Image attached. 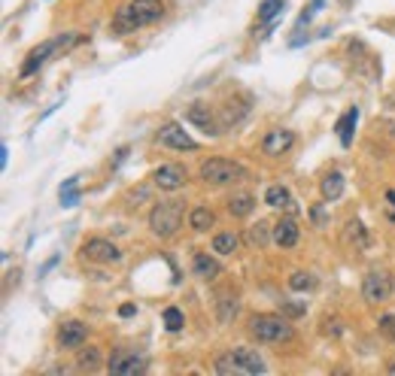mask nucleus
<instances>
[{
	"label": "nucleus",
	"mask_w": 395,
	"mask_h": 376,
	"mask_svg": "<svg viewBox=\"0 0 395 376\" xmlns=\"http://www.w3.org/2000/svg\"><path fill=\"white\" fill-rule=\"evenodd\" d=\"M186 122H191V124H198L204 134H210V136H216V119H213V112L207 109V107H201V104H195V107H189L186 109Z\"/></svg>",
	"instance_id": "15"
},
{
	"label": "nucleus",
	"mask_w": 395,
	"mask_h": 376,
	"mask_svg": "<svg viewBox=\"0 0 395 376\" xmlns=\"http://www.w3.org/2000/svg\"><path fill=\"white\" fill-rule=\"evenodd\" d=\"M380 334L395 343V313H386V316H380Z\"/></svg>",
	"instance_id": "30"
},
{
	"label": "nucleus",
	"mask_w": 395,
	"mask_h": 376,
	"mask_svg": "<svg viewBox=\"0 0 395 376\" xmlns=\"http://www.w3.org/2000/svg\"><path fill=\"white\" fill-rule=\"evenodd\" d=\"M107 370L112 376H140L146 370V361L137 355V352H112L107 361Z\"/></svg>",
	"instance_id": "9"
},
{
	"label": "nucleus",
	"mask_w": 395,
	"mask_h": 376,
	"mask_svg": "<svg viewBox=\"0 0 395 376\" xmlns=\"http://www.w3.org/2000/svg\"><path fill=\"white\" fill-rule=\"evenodd\" d=\"M322 198L325 200H337L344 195V173H337V170H332V173H325V179H322Z\"/></svg>",
	"instance_id": "21"
},
{
	"label": "nucleus",
	"mask_w": 395,
	"mask_h": 376,
	"mask_svg": "<svg viewBox=\"0 0 395 376\" xmlns=\"http://www.w3.org/2000/svg\"><path fill=\"white\" fill-rule=\"evenodd\" d=\"M83 255L88 261H98V264H116V261H122L119 246H112L110 240H88L83 246Z\"/></svg>",
	"instance_id": "11"
},
{
	"label": "nucleus",
	"mask_w": 395,
	"mask_h": 376,
	"mask_svg": "<svg viewBox=\"0 0 395 376\" xmlns=\"http://www.w3.org/2000/svg\"><path fill=\"white\" fill-rule=\"evenodd\" d=\"M186 203L179 200H162L155 203V210L149 213V227L155 237H162V240H171V237L179 231V225H183V215H186Z\"/></svg>",
	"instance_id": "3"
},
{
	"label": "nucleus",
	"mask_w": 395,
	"mask_h": 376,
	"mask_svg": "<svg viewBox=\"0 0 395 376\" xmlns=\"http://www.w3.org/2000/svg\"><path fill=\"white\" fill-rule=\"evenodd\" d=\"M164 325H167V331H179V328H183V313H179L177 306H167V310H164Z\"/></svg>",
	"instance_id": "29"
},
{
	"label": "nucleus",
	"mask_w": 395,
	"mask_h": 376,
	"mask_svg": "<svg viewBox=\"0 0 395 376\" xmlns=\"http://www.w3.org/2000/svg\"><path fill=\"white\" fill-rule=\"evenodd\" d=\"M246 176V170L234 161H225V158H207L201 164V182L207 186H231V182H241Z\"/></svg>",
	"instance_id": "6"
},
{
	"label": "nucleus",
	"mask_w": 395,
	"mask_h": 376,
	"mask_svg": "<svg viewBox=\"0 0 395 376\" xmlns=\"http://www.w3.org/2000/svg\"><path fill=\"white\" fill-rule=\"evenodd\" d=\"M237 234L234 231H225V234H216L213 237V252L216 255H234V249H237Z\"/></svg>",
	"instance_id": "23"
},
{
	"label": "nucleus",
	"mask_w": 395,
	"mask_h": 376,
	"mask_svg": "<svg viewBox=\"0 0 395 376\" xmlns=\"http://www.w3.org/2000/svg\"><path fill=\"white\" fill-rule=\"evenodd\" d=\"M164 18V4L162 0H131L116 13L112 18V31L116 33H131L137 28H146V25H155V21Z\"/></svg>",
	"instance_id": "1"
},
{
	"label": "nucleus",
	"mask_w": 395,
	"mask_h": 376,
	"mask_svg": "<svg viewBox=\"0 0 395 376\" xmlns=\"http://www.w3.org/2000/svg\"><path fill=\"white\" fill-rule=\"evenodd\" d=\"M265 203H268V207H274V210H289V213H298V207L292 203L289 188H283V186H268V191H265Z\"/></svg>",
	"instance_id": "16"
},
{
	"label": "nucleus",
	"mask_w": 395,
	"mask_h": 376,
	"mask_svg": "<svg viewBox=\"0 0 395 376\" xmlns=\"http://www.w3.org/2000/svg\"><path fill=\"white\" fill-rule=\"evenodd\" d=\"M289 289H292V291H310V289H316V279H313V273H304V270L292 273V279H289Z\"/></svg>",
	"instance_id": "26"
},
{
	"label": "nucleus",
	"mask_w": 395,
	"mask_h": 376,
	"mask_svg": "<svg viewBox=\"0 0 395 376\" xmlns=\"http://www.w3.org/2000/svg\"><path fill=\"white\" fill-rule=\"evenodd\" d=\"M85 337H88V325L76 322V318H73V322H64V325L58 328V346H64V349L83 346Z\"/></svg>",
	"instance_id": "13"
},
{
	"label": "nucleus",
	"mask_w": 395,
	"mask_h": 376,
	"mask_svg": "<svg viewBox=\"0 0 395 376\" xmlns=\"http://www.w3.org/2000/svg\"><path fill=\"white\" fill-rule=\"evenodd\" d=\"M79 367H83V370H98L100 367V349L88 346V349L79 352Z\"/></svg>",
	"instance_id": "27"
},
{
	"label": "nucleus",
	"mask_w": 395,
	"mask_h": 376,
	"mask_svg": "<svg viewBox=\"0 0 395 376\" xmlns=\"http://www.w3.org/2000/svg\"><path fill=\"white\" fill-rule=\"evenodd\" d=\"M216 373H265V358L253 349H231L213 364Z\"/></svg>",
	"instance_id": "5"
},
{
	"label": "nucleus",
	"mask_w": 395,
	"mask_h": 376,
	"mask_svg": "<svg viewBox=\"0 0 395 376\" xmlns=\"http://www.w3.org/2000/svg\"><path fill=\"white\" fill-rule=\"evenodd\" d=\"M195 273H198L201 279H216L219 273H222V267H219L216 258H210L207 252H198L195 255Z\"/></svg>",
	"instance_id": "20"
},
{
	"label": "nucleus",
	"mask_w": 395,
	"mask_h": 376,
	"mask_svg": "<svg viewBox=\"0 0 395 376\" xmlns=\"http://www.w3.org/2000/svg\"><path fill=\"white\" fill-rule=\"evenodd\" d=\"M219 316H222V322H231V318L237 316V298H219Z\"/></svg>",
	"instance_id": "28"
},
{
	"label": "nucleus",
	"mask_w": 395,
	"mask_h": 376,
	"mask_svg": "<svg viewBox=\"0 0 395 376\" xmlns=\"http://www.w3.org/2000/svg\"><path fill=\"white\" fill-rule=\"evenodd\" d=\"M392 294V279H389V273H383V270H374V273H368L365 282H362V298L365 304H383Z\"/></svg>",
	"instance_id": "7"
},
{
	"label": "nucleus",
	"mask_w": 395,
	"mask_h": 376,
	"mask_svg": "<svg viewBox=\"0 0 395 376\" xmlns=\"http://www.w3.org/2000/svg\"><path fill=\"white\" fill-rule=\"evenodd\" d=\"M292 146H295V134L286 131V128H274V131L265 134L262 152H265V155H283V152L292 149Z\"/></svg>",
	"instance_id": "12"
},
{
	"label": "nucleus",
	"mask_w": 395,
	"mask_h": 376,
	"mask_svg": "<svg viewBox=\"0 0 395 376\" xmlns=\"http://www.w3.org/2000/svg\"><path fill=\"white\" fill-rule=\"evenodd\" d=\"M253 207H256V200H253L250 191H234V195L228 198V213L234 215V219H246V215L253 213Z\"/></svg>",
	"instance_id": "18"
},
{
	"label": "nucleus",
	"mask_w": 395,
	"mask_h": 376,
	"mask_svg": "<svg viewBox=\"0 0 395 376\" xmlns=\"http://www.w3.org/2000/svg\"><path fill=\"white\" fill-rule=\"evenodd\" d=\"M386 200H389V203H395V191H386Z\"/></svg>",
	"instance_id": "33"
},
{
	"label": "nucleus",
	"mask_w": 395,
	"mask_h": 376,
	"mask_svg": "<svg viewBox=\"0 0 395 376\" xmlns=\"http://www.w3.org/2000/svg\"><path fill=\"white\" fill-rule=\"evenodd\" d=\"M356 124H359V109H356V107H349V109L344 112V119L337 122V136H341V146H344V149H349V146H353Z\"/></svg>",
	"instance_id": "17"
},
{
	"label": "nucleus",
	"mask_w": 395,
	"mask_h": 376,
	"mask_svg": "<svg viewBox=\"0 0 395 376\" xmlns=\"http://www.w3.org/2000/svg\"><path fill=\"white\" fill-rule=\"evenodd\" d=\"M186 182H189V173H186V167H179V164H162V167H155V173H152V186L162 191H177V188H183Z\"/></svg>",
	"instance_id": "10"
},
{
	"label": "nucleus",
	"mask_w": 395,
	"mask_h": 376,
	"mask_svg": "<svg viewBox=\"0 0 395 376\" xmlns=\"http://www.w3.org/2000/svg\"><path fill=\"white\" fill-rule=\"evenodd\" d=\"M158 140H162L164 146H171V149H179V152H195L198 149V140H191L179 122L162 124V128H158Z\"/></svg>",
	"instance_id": "8"
},
{
	"label": "nucleus",
	"mask_w": 395,
	"mask_h": 376,
	"mask_svg": "<svg viewBox=\"0 0 395 376\" xmlns=\"http://www.w3.org/2000/svg\"><path fill=\"white\" fill-rule=\"evenodd\" d=\"M389 373H392V376H395V364H392V367H389Z\"/></svg>",
	"instance_id": "34"
},
{
	"label": "nucleus",
	"mask_w": 395,
	"mask_h": 376,
	"mask_svg": "<svg viewBox=\"0 0 395 376\" xmlns=\"http://www.w3.org/2000/svg\"><path fill=\"white\" fill-rule=\"evenodd\" d=\"M301 240V231H298V222L292 215H283L277 225H274V243L283 246V249H292Z\"/></svg>",
	"instance_id": "14"
},
{
	"label": "nucleus",
	"mask_w": 395,
	"mask_h": 376,
	"mask_svg": "<svg viewBox=\"0 0 395 376\" xmlns=\"http://www.w3.org/2000/svg\"><path fill=\"white\" fill-rule=\"evenodd\" d=\"M270 240H274V231L268 227V222H258V225H253L250 231H246V243H250L253 249H262Z\"/></svg>",
	"instance_id": "22"
},
{
	"label": "nucleus",
	"mask_w": 395,
	"mask_h": 376,
	"mask_svg": "<svg viewBox=\"0 0 395 376\" xmlns=\"http://www.w3.org/2000/svg\"><path fill=\"white\" fill-rule=\"evenodd\" d=\"M213 222H216V215H213L210 207H195L189 213V225H191V231H198V234H207Z\"/></svg>",
	"instance_id": "19"
},
{
	"label": "nucleus",
	"mask_w": 395,
	"mask_h": 376,
	"mask_svg": "<svg viewBox=\"0 0 395 376\" xmlns=\"http://www.w3.org/2000/svg\"><path fill=\"white\" fill-rule=\"evenodd\" d=\"M250 334L258 343H283L292 337V325L283 316H270V313H256L250 318Z\"/></svg>",
	"instance_id": "4"
},
{
	"label": "nucleus",
	"mask_w": 395,
	"mask_h": 376,
	"mask_svg": "<svg viewBox=\"0 0 395 376\" xmlns=\"http://www.w3.org/2000/svg\"><path fill=\"white\" fill-rule=\"evenodd\" d=\"M283 310H286L289 316H301V313H304V306H301V304H295V301H292V304H286V306H283Z\"/></svg>",
	"instance_id": "31"
},
{
	"label": "nucleus",
	"mask_w": 395,
	"mask_h": 376,
	"mask_svg": "<svg viewBox=\"0 0 395 376\" xmlns=\"http://www.w3.org/2000/svg\"><path fill=\"white\" fill-rule=\"evenodd\" d=\"M134 313H137V306H134V304H125V306L119 310V316H122V318H131Z\"/></svg>",
	"instance_id": "32"
},
{
	"label": "nucleus",
	"mask_w": 395,
	"mask_h": 376,
	"mask_svg": "<svg viewBox=\"0 0 395 376\" xmlns=\"http://www.w3.org/2000/svg\"><path fill=\"white\" fill-rule=\"evenodd\" d=\"M58 200H61V207H76L79 203V179L76 176H70L61 186V191H58Z\"/></svg>",
	"instance_id": "25"
},
{
	"label": "nucleus",
	"mask_w": 395,
	"mask_h": 376,
	"mask_svg": "<svg viewBox=\"0 0 395 376\" xmlns=\"http://www.w3.org/2000/svg\"><path fill=\"white\" fill-rule=\"evenodd\" d=\"M283 9H286V0H262V6H258V21H262V25H270Z\"/></svg>",
	"instance_id": "24"
},
{
	"label": "nucleus",
	"mask_w": 395,
	"mask_h": 376,
	"mask_svg": "<svg viewBox=\"0 0 395 376\" xmlns=\"http://www.w3.org/2000/svg\"><path fill=\"white\" fill-rule=\"evenodd\" d=\"M85 37L83 33H61V37H55V40H46V43H40V45H33V49L28 52V58L25 64H21V76H33L40 70L43 64H46L55 52H67V49H73V45H79Z\"/></svg>",
	"instance_id": "2"
}]
</instances>
